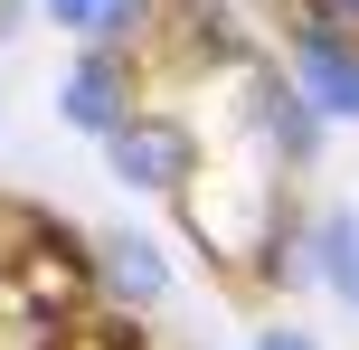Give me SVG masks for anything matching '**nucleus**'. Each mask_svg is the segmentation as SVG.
Listing matches in <instances>:
<instances>
[{"label":"nucleus","instance_id":"7","mask_svg":"<svg viewBox=\"0 0 359 350\" xmlns=\"http://www.w3.org/2000/svg\"><path fill=\"white\" fill-rule=\"evenodd\" d=\"M151 19H161V0H95L86 38L95 48H133V38H151Z\"/></svg>","mask_w":359,"mask_h":350},{"label":"nucleus","instance_id":"10","mask_svg":"<svg viewBox=\"0 0 359 350\" xmlns=\"http://www.w3.org/2000/svg\"><path fill=\"white\" fill-rule=\"evenodd\" d=\"M255 350H322L312 332H284V322H274V332H255Z\"/></svg>","mask_w":359,"mask_h":350},{"label":"nucleus","instance_id":"8","mask_svg":"<svg viewBox=\"0 0 359 350\" xmlns=\"http://www.w3.org/2000/svg\"><path fill=\"white\" fill-rule=\"evenodd\" d=\"M76 350H142V332H133V313L114 303V313L95 322V332H76Z\"/></svg>","mask_w":359,"mask_h":350},{"label":"nucleus","instance_id":"5","mask_svg":"<svg viewBox=\"0 0 359 350\" xmlns=\"http://www.w3.org/2000/svg\"><path fill=\"white\" fill-rule=\"evenodd\" d=\"M95 294L123 303V313H151V303L170 294V256H161V237L104 227V237H95Z\"/></svg>","mask_w":359,"mask_h":350},{"label":"nucleus","instance_id":"9","mask_svg":"<svg viewBox=\"0 0 359 350\" xmlns=\"http://www.w3.org/2000/svg\"><path fill=\"white\" fill-rule=\"evenodd\" d=\"M38 10H48V19H57V29H67V38H86V19H95V0H38Z\"/></svg>","mask_w":359,"mask_h":350},{"label":"nucleus","instance_id":"4","mask_svg":"<svg viewBox=\"0 0 359 350\" xmlns=\"http://www.w3.org/2000/svg\"><path fill=\"white\" fill-rule=\"evenodd\" d=\"M255 133H265V152H274L284 170H303L312 152H322L331 114L303 95V76H293V67H284V76H274V67H255Z\"/></svg>","mask_w":359,"mask_h":350},{"label":"nucleus","instance_id":"11","mask_svg":"<svg viewBox=\"0 0 359 350\" xmlns=\"http://www.w3.org/2000/svg\"><path fill=\"white\" fill-rule=\"evenodd\" d=\"M322 10H331V19H350V29H359V0H322Z\"/></svg>","mask_w":359,"mask_h":350},{"label":"nucleus","instance_id":"12","mask_svg":"<svg viewBox=\"0 0 359 350\" xmlns=\"http://www.w3.org/2000/svg\"><path fill=\"white\" fill-rule=\"evenodd\" d=\"M341 303H350V313H359V275H350V294H341Z\"/></svg>","mask_w":359,"mask_h":350},{"label":"nucleus","instance_id":"3","mask_svg":"<svg viewBox=\"0 0 359 350\" xmlns=\"http://www.w3.org/2000/svg\"><path fill=\"white\" fill-rule=\"evenodd\" d=\"M133 114V48H76L67 57V76H57V123H76V133H95L104 142L114 123Z\"/></svg>","mask_w":359,"mask_h":350},{"label":"nucleus","instance_id":"6","mask_svg":"<svg viewBox=\"0 0 359 350\" xmlns=\"http://www.w3.org/2000/svg\"><path fill=\"white\" fill-rule=\"evenodd\" d=\"M359 275V208L350 199H322L303 218V284H331V294H350Z\"/></svg>","mask_w":359,"mask_h":350},{"label":"nucleus","instance_id":"1","mask_svg":"<svg viewBox=\"0 0 359 350\" xmlns=\"http://www.w3.org/2000/svg\"><path fill=\"white\" fill-rule=\"evenodd\" d=\"M104 170L133 189V199H180V189L198 180V133L180 123V114H142L133 105L123 123L104 133Z\"/></svg>","mask_w":359,"mask_h":350},{"label":"nucleus","instance_id":"2","mask_svg":"<svg viewBox=\"0 0 359 350\" xmlns=\"http://www.w3.org/2000/svg\"><path fill=\"white\" fill-rule=\"evenodd\" d=\"M284 67L303 76V95L331 114V123H359V29L331 19L322 0H303L284 29Z\"/></svg>","mask_w":359,"mask_h":350}]
</instances>
